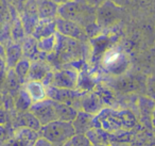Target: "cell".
<instances>
[{
    "instance_id": "4fadbf2b",
    "label": "cell",
    "mask_w": 155,
    "mask_h": 146,
    "mask_svg": "<svg viewBox=\"0 0 155 146\" xmlns=\"http://www.w3.org/2000/svg\"><path fill=\"white\" fill-rule=\"evenodd\" d=\"M25 91L31 98L33 103L47 99V89L41 81H28L25 85Z\"/></svg>"
},
{
    "instance_id": "603a6c76",
    "label": "cell",
    "mask_w": 155,
    "mask_h": 146,
    "mask_svg": "<svg viewBox=\"0 0 155 146\" xmlns=\"http://www.w3.org/2000/svg\"><path fill=\"white\" fill-rule=\"evenodd\" d=\"M9 118H10L9 113L5 109L0 108V126H5L9 122Z\"/></svg>"
},
{
    "instance_id": "d4e9b609",
    "label": "cell",
    "mask_w": 155,
    "mask_h": 146,
    "mask_svg": "<svg viewBox=\"0 0 155 146\" xmlns=\"http://www.w3.org/2000/svg\"><path fill=\"white\" fill-rule=\"evenodd\" d=\"M149 92H150L152 98H155V78H153L149 83Z\"/></svg>"
},
{
    "instance_id": "9c48e42d",
    "label": "cell",
    "mask_w": 155,
    "mask_h": 146,
    "mask_svg": "<svg viewBox=\"0 0 155 146\" xmlns=\"http://www.w3.org/2000/svg\"><path fill=\"white\" fill-rule=\"evenodd\" d=\"M81 108L83 111L91 115H97L104 109V101L97 93H88L80 101Z\"/></svg>"
},
{
    "instance_id": "5b68a950",
    "label": "cell",
    "mask_w": 155,
    "mask_h": 146,
    "mask_svg": "<svg viewBox=\"0 0 155 146\" xmlns=\"http://www.w3.org/2000/svg\"><path fill=\"white\" fill-rule=\"evenodd\" d=\"M30 112L37 118L41 126L49 124L54 120H58V103L51 99H45L31 106Z\"/></svg>"
},
{
    "instance_id": "6da1fadb",
    "label": "cell",
    "mask_w": 155,
    "mask_h": 146,
    "mask_svg": "<svg viewBox=\"0 0 155 146\" xmlns=\"http://www.w3.org/2000/svg\"><path fill=\"white\" fill-rule=\"evenodd\" d=\"M95 128L101 129L107 133H116L120 131H129L134 128L137 123L135 115L129 110H114L104 108L95 116Z\"/></svg>"
},
{
    "instance_id": "ba28073f",
    "label": "cell",
    "mask_w": 155,
    "mask_h": 146,
    "mask_svg": "<svg viewBox=\"0 0 155 146\" xmlns=\"http://www.w3.org/2000/svg\"><path fill=\"white\" fill-rule=\"evenodd\" d=\"M55 25L56 29L60 31V33H62L66 37H71V39L75 40H84L86 37V34L82 27L72 22H68V20L60 18L56 20Z\"/></svg>"
},
{
    "instance_id": "2e32d148",
    "label": "cell",
    "mask_w": 155,
    "mask_h": 146,
    "mask_svg": "<svg viewBox=\"0 0 155 146\" xmlns=\"http://www.w3.org/2000/svg\"><path fill=\"white\" fill-rule=\"evenodd\" d=\"M18 123L20 126L30 128L34 131L41 130V127L37 118L31 112H22V114H20V116L18 117Z\"/></svg>"
},
{
    "instance_id": "484cf974",
    "label": "cell",
    "mask_w": 155,
    "mask_h": 146,
    "mask_svg": "<svg viewBox=\"0 0 155 146\" xmlns=\"http://www.w3.org/2000/svg\"><path fill=\"white\" fill-rule=\"evenodd\" d=\"M53 3H61V5H65V3L69 2V1H72V0H50Z\"/></svg>"
},
{
    "instance_id": "52a82bcc",
    "label": "cell",
    "mask_w": 155,
    "mask_h": 146,
    "mask_svg": "<svg viewBox=\"0 0 155 146\" xmlns=\"http://www.w3.org/2000/svg\"><path fill=\"white\" fill-rule=\"evenodd\" d=\"M37 139L38 134L36 131L26 127H20L5 142L3 146H34Z\"/></svg>"
},
{
    "instance_id": "7c38bea8",
    "label": "cell",
    "mask_w": 155,
    "mask_h": 146,
    "mask_svg": "<svg viewBox=\"0 0 155 146\" xmlns=\"http://www.w3.org/2000/svg\"><path fill=\"white\" fill-rule=\"evenodd\" d=\"M50 75H51L50 67L45 63L36 61L30 65L27 79L29 81H43V83H45L48 80V78L50 77Z\"/></svg>"
},
{
    "instance_id": "30bf717a",
    "label": "cell",
    "mask_w": 155,
    "mask_h": 146,
    "mask_svg": "<svg viewBox=\"0 0 155 146\" xmlns=\"http://www.w3.org/2000/svg\"><path fill=\"white\" fill-rule=\"evenodd\" d=\"M79 93H74L72 90H64V89H56L53 86H49L47 89V97H49L51 100L56 103H65L72 107L74 103L75 97L79 96Z\"/></svg>"
},
{
    "instance_id": "f1b7e54d",
    "label": "cell",
    "mask_w": 155,
    "mask_h": 146,
    "mask_svg": "<svg viewBox=\"0 0 155 146\" xmlns=\"http://www.w3.org/2000/svg\"><path fill=\"white\" fill-rule=\"evenodd\" d=\"M61 146H71V145H70V144H69V142H67V143L63 144V145H61Z\"/></svg>"
},
{
    "instance_id": "9a60e30c",
    "label": "cell",
    "mask_w": 155,
    "mask_h": 146,
    "mask_svg": "<svg viewBox=\"0 0 155 146\" xmlns=\"http://www.w3.org/2000/svg\"><path fill=\"white\" fill-rule=\"evenodd\" d=\"M21 57H22V49L18 44L9 45L7 51H5L8 67H10V68L15 67L16 64L21 60Z\"/></svg>"
},
{
    "instance_id": "277c9868",
    "label": "cell",
    "mask_w": 155,
    "mask_h": 146,
    "mask_svg": "<svg viewBox=\"0 0 155 146\" xmlns=\"http://www.w3.org/2000/svg\"><path fill=\"white\" fill-rule=\"evenodd\" d=\"M102 66L107 73L120 75L127 71L129 66V59L121 50L110 48L102 56Z\"/></svg>"
},
{
    "instance_id": "7a4b0ae2",
    "label": "cell",
    "mask_w": 155,
    "mask_h": 146,
    "mask_svg": "<svg viewBox=\"0 0 155 146\" xmlns=\"http://www.w3.org/2000/svg\"><path fill=\"white\" fill-rule=\"evenodd\" d=\"M61 17L79 26H88L95 22V11L84 0H72L58 8Z\"/></svg>"
},
{
    "instance_id": "d6986e66",
    "label": "cell",
    "mask_w": 155,
    "mask_h": 146,
    "mask_svg": "<svg viewBox=\"0 0 155 146\" xmlns=\"http://www.w3.org/2000/svg\"><path fill=\"white\" fill-rule=\"evenodd\" d=\"M31 106H32V100L29 97V95L27 94V92L25 90L20 91L19 95H18L17 103H16L17 110H19L21 112H27V109L31 108Z\"/></svg>"
},
{
    "instance_id": "8992f818",
    "label": "cell",
    "mask_w": 155,
    "mask_h": 146,
    "mask_svg": "<svg viewBox=\"0 0 155 146\" xmlns=\"http://www.w3.org/2000/svg\"><path fill=\"white\" fill-rule=\"evenodd\" d=\"M78 76L79 74L72 69H64L58 71L50 75L49 79L46 81L45 85L53 86L56 89L64 90H75L78 85Z\"/></svg>"
},
{
    "instance_id": "3957f363",
    "label": "cell",
    "mask_w": 155,
    "mask_h": 146,
    "mask_svg": "<svg viewBox=\"0 0 155 146\" xmlns=\"http://www.w3.org/2000/svg\"><path fill=\"white\" fill-rule=\"evenodd\" d=\"M43 137L50 141L54 145H63L75 135V131L71 122L54 120L41 127Z\"/></svg>"
},
{
    "instance_id": "7402d4cb",
    "label": "cell",
    "mask_w": 155,
    "mask_h": 146,
    "mask_svg": "<svg viewBox=\"0 0 155 146\" xmlns=\"http://www.w3.org/2000/svg\"><path fill=\"white\" fill-rule=\"evenodd\" d=\"M71 146H93L86 134H75L69 140Z\"/></svg>"
},
{
    "instance_id": "e0dca14e",
    "label": "cell",
    "mask_w": 155,
    "mask_h": 146,
    "mask_svg": "<svg viewBox=\"0 0 155 146\" xmlns=\"http://www.w3.org/2000/svg\"><path fill=\"white\" fill-rule=\"evenodd\" d=\"M30 65L31 63L28 59H21L16 64V66L14 67L15 68V74L20 82H24L27 79L29 74V69H30Z\"/></svg>"
},
{
    "instance_id": "44dd1931",
    "label": "cell",
    "mask_w": 155,
    "mask_h": 146,
    "mask_svg": "<svg viewBox=\"0 0 155 146\" xmlns=\"http://www.w3.org/2000/svg\"><path fill=\"white\" fill-rule=\"evenodd\" d=\"M56 43V39L54 35H51L49 37H45L43 40H39L38 43H37V46H38V49L41 50L44 52H49L51 51L54 48Z\"/></svg>"
},
{
    "instance_id": "4316f807",
    "label": "cell",
    "mask_w": 155,
    "mask_h": 146,
    "mask_svg": "<svg viewBox=\"0 0 155 146\" xmlns=\"http://www.w3.org/2000/svg\"><path fill=\"white\" fill-rule=\"evenodd\" d=\"M151 123H152V126L155 128V107L152 111V115H151Z\"/></svg>"
},
{
    "instance_id": "5bb4252c",
    "label": "cell",
    "mask_w": 155,
    "mask_h": 146,
    "mask_svg": "<svg viewBox=\"0 0 155 146\" xmlns=\"http://www.w3.org/2000/svg\"><path fill=\"white\" fill-rule=\"evenodd\" d=\"M56 29V25L54 22H52L51 19H44L39 20L36 24L33 31V36L36 40H43L45 37H49L51 35H53L54 31Z\"/></svg>"
},
{
    "instance_id": "cb8c5ba5",
    "label": "cell",
    "mask_w": 155,
    "mask_h": 146,
    "mask_svg": "<svg viewBox=\"0 0 155 146\" xmlns=\"http://www.w3.org/2000/svg\"><path fill=\"white\" fill-rule=\"evenodd\" d=\"M34 146H55L54 144H52L50 141L46 140L45 137H38L37 141L35 142Z\"/></svg>"
},
{
    "instance_id": "ac0fdd59",
    "label": "cell",
    "mask_w": 155,
    "mask_h": 146,
    "mask_svg": "<svg viewBox=\"0 0 155 146\" xmlns=\"http://www.w3.org/2000/svg\"><path fill=\"white\" fill-rule=\"evenodd\" d=\"M55 5L52 1H45L43 5H39V15H41V19H44V18L50 19L55 14Z\"/></svg>"
},
{
    "instance_id": "8fae6325",
    "label": "cell",
    "mask_w": 155,
    "mask_h": 146,
    "mask_svg": "<svg viewBox=\"0 0 155 146\" xmlns=\"http://www.w3.org/2000/svg\"><path fill=\"white\" fill-rule=\"evenodd\" d=\"M95 115H91L84 111L78 112L74 120L72 122L75 134H86L88 131L95 128Z\"/></svg>"
},
{
    "instance_id": "f546056e",
    "label": "cell",
    "mask_w": 155,
    "mask_h": 146,
    "mask_svg": "<svg viewBox=\"0 0 155 146\" xmlns=\"http://www.w3.org/2000/svg\"><path fill=\"white\" fill-rule=\"evenodd\" d=\"M0 103H1V97H0Z\"/></svg>"
},
{
    "instance_id": "83f0119b",
    "label": "cell",
    "mask_w": 155,
    "mask_h": 146,
    "mask_svg": "<svg viewBox=\"0 0 155 146\" xmlns=\"http://www.w3.org/2000/svg\"><path fill=\"white\" fill-rule=\"evenodd\" d=\"M5 56V50L3 49V47L1 46V44H0V57H1V58H3Z\"/></svg>"
},
{
    "instance_id": "ffe728a7",
    "label": "cell",
    "mask_w": 155,
    "mask_h": 146,
    "mask_svg": "<svg viewBox=\"0 0 155 146\" xmlns=\"http://www.w3.org/2000/svg\"><path fill=\"white\" fill-rule=\"evenodd\" d=\"M38 46H37V43L35 42L34 39H28L25 43V47H24V52L28 58L30 59H35V56H36V52L38 51Z\"/></svg>"
}]
</instances>
